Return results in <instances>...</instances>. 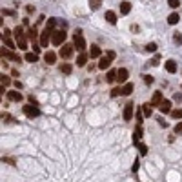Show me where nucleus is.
Returning <instances> with one entry per match:
<instances>
[{
    "label": "nucleus",
    "mask_w": 182,
    "mask_h": 182,
    "mask_svg": "<svg viewBox=\"0 0 182 182\" xmlns=\"http://www.w3.org/2000/svg\"><path fill=\"white\" fill-rule=\"evenodd\" d=\"M13 33H15V40H17L18 49H27V42H26V33H24V27H22V26H17Z\"/></svg>",
    "instance_id": "1"
},
{
    "label": "nucleus",
    "mask_w": 182,
    "mask_h": 182,
    "mask_svg": "<svg viewBox=\"0 0 182 182\" xmlns=\"http://www.w3.org/2000/svg\"><path fill=\"white\" fill-rule=\"evenodd\" d=\"M73 40H75V44H73V46H75L80 53H84V49H86V40H84V37H82V29H77V31H75Z\"/></svg>",
    "instance_id": "2"
},
{
    "label": "nucleus",
    "mask_w": 182,
    "mask_h": 182,
    "mask_svg": "<svg viewBox=\"0 0 182 182\" xmlns=\"http://www.w3.org/2000/svg\"><path fill=\"white\" fill-rule=\"evenodd\" d=\"M66 40V31L64 29H55L53 31V35H51V44H55V46H62Z\"/></svg>",
    "instance_id": "3"
},
{
    "label": "nucleus",
    "mask_w": 182,
    "mask_h": 182,
    "mask_svg": "<svg viewBox=\"0 0 182 182\" xmlns=\"http://www.w3.org/2000/svg\"><path fill=\"white\" fill-rule=\"evenodd\" d=\"M53 31L55 29H51V27H44V31L40 33V46L42 47H47V44L51 42V35H53Z\"/></svg>",
    "instance_id": "4"
},
{
    "label": "nucleus",
    "mask_w": 182,
    "mask_h": 182,
    "mask_svg": "<svg viewBox=\"0 0 182 182\" xmlns=\"http://www.w3.org/2000/svg\"><path fill=\"white\" fill-rule=\"evenodd\" d=\"M24 115L29 117V119H35V117L40 115V109H38L35 104H27V106H24Z\"/></svg>",
    "instance_id": "5"
},
{
    "label": "nucleus",
    "mask_w": 182,
    "mask_h": 182,
    "mask_svg": "<svg viewBox=\"0 0 182 182\" xmlns=\"http://www.w3.org/2000/svg\"><path fill=\"white\" fill-rule=\"evenodd\" d=\"M73 49H75V46H71V44H62L59 55H60L62 59H69V57L73 55Z\"/></svg>",
    "instance_id": "6"
},
{
    "label": "nucleus",
    "mask_w": 182,
    "mask_h": 182,
    "mask_svg": "<svg viewBox=\"0 0 182 182\" xmlns=\"http://www.w3.org/2000/svg\"><path fill=\"white\" fill-rule=\"evenodd\" d=\"M133 111H135V107H133V104L131 102H127L126 106H124V113H122V117H124V120L129 122L133 119Z\"/></svg>",
    "instance_id": "7"
},
{
    "label": "nucleus",
    "mask_w": 182,
    "mask_h": 182,
    "mask_svg": "<svg viewBox=\"0 0 182 182\" xmlns=\"http://www.w3.org/2000/svg\"><path fill=\"white\" fill-rule=\"evenodd\" d=\"M9 59V60H15V62H22L20 55H17V53H13V51H7V49H4L2 47V59Z\"/></svg>",
    "instance_id": "8"
},
{
    "label": "nucleus",
    "mask_w": 182,
    "mask_h": 182,
    "mask_svg": "<svg viewBox=\"0 0 182 182\" xmlns=\"http://www.w3.org/2000/svg\"><path fill=\"white\" fill-rule=\"evenodd\" d=\"M127 77H129L127 69H124V67L117 69V80L120 82V84H126V82H127Z\"/></svg>",
    "instance_id": "9"
},
{
    "label": "nucleus",
    "mask_w": 182,
    "mask_h": 182,
    "mask_svg": "<svg viewBox=\"0 0 182 182\" xmlns=\"http://www.w3.org/2000/svg\"><path fill=\"white\" fill-rule=\"evenodd\" d=\"M111 62H113V59H109L107 55H104V57H100V60H99V67L100 69H107L111 66Z\"/></svg>",
    "instance_id": "10"
},
{
    "label": "nucleus",
    "mask_w": 182,
    "mask_h": 182,
    "mask_svg": "<svg viewBox=\"0 0 182 182\" xmlns=\"http://www.w3.org/2000/svg\"><path fill=\"white\" fill-rule=\"evenodd\" d=\"M27 38L33 42V44L37 42V38H38V31H37V26H33V27H29V29H27Z\"/></svg>",
    "instance_id": "11"
},
{
    "label": "nucleus",
    "mask_w": 182,
    "mask_h": 182,
    "mask_svg": "<svg viewBox=\"0 0 182 182\" xmlns=\"http://www.w3.org/2000/svg\"><path fill=\"white\" fill-rule=\"evenodd\" d=\"M7 99L11 102H20L22 100V93L17 89V91H7Z\"/></svg>",
    "instance_id": "12"
},
{
    "label": "nucleus",
    "mask_w": 182,
    "mask_h": 182,
    "mask_svg": "<svg viewBox=\"0 0 182 182\" xmlns=\"http://www.w3.org/2000/svg\"><path fill=\"white\" fill-rule=\"evenodd\" d=\"M44 60L47 62L49 66H53V64L57 62V53H53V51H47V53L44 55Z\"/></svg>",
    "instance_id": "13"
},
{
    "label": "nucleus",
    "mask_w": 182,
    "mask_h": 182,
    "mask_svg": "<svg viewBox=\"0 0 182 182\" xmlns=\"http://www.w3.org/2000/svg\"><path fill=\"white\" fill-rule=\"evenodd\" d=\"M162 100H164V99H162V93L160 91H155V95H153V99H151L149 104H151V106H160Z\"/></svg>",
    "instance_id": "14"
},
{
    "label": "nucleus",
    "mask_w": 182,
    "mask_h": 182,
    "mask_svg": "<svg viewBox=\"0 0 182 182\" xmlns=\"http://www.w3.org/2000/svg\"><path fill=\"white\" fill-rule=\"evenodd\" d=\"M160 113H171V102L169 100H162V104L159 106Z\"/></svg>",
    "instance_id": "15"
},
{
    "label": "nucleus",
    "mask_w": 182,
    "mask_h": 182,
    "mask_svg": "<svg viewBox=\"0 0 182 182\" xmlns=\"http://www.w3.org/2000/svg\"><path fill=\"white\" fill-rule=\"evenodd\" d=\"M166 71H168V73H177V62L166 60Z\"/></svg>",
    "instance_id": "16"
},
{
    "label": "nucleus",
    "mask_w": 182,
    "mask_h": 182,
    "mask_svg": "<svg viewBox=\"0 0 182 182\" xmlns=\"http://www.w3.org/2000/svg\"><path fill=\"white\" fill-rule=\"evenodd\" d=\"M140 139H142V126H137V129L133 131V142H135V144H139Z\"/></svg>",
    "instance_id": "17"
},
{
    "label": "nucleus",
    "mask_w": 182,
    "mask_h": 182,
    "mask_svg": "<svg viewBox=\"0 0 182 182\" xmlns=\"http://www.w3.org/2000/svg\"><path fill=\"white\" fill-rule=\"evenodd\" d=\"M104 18L109 22V24H117V15H115V11H106V17H104Z\"/></svg>",
    "instance_id": "18"
},
{
    "label": "nucleus",
    "mask_w": 182,
    "mask_h": 182,
    "mask_svg": "<svg viewBox=\"0 0 182 182\" xmlns=\"http://www.w3.org/2000/svg\"><path fill=\"white\" fill-rule=\"evenodd\" d=\"M89 57H91V59H99V57H100V47H99V46H91Z\"/></svg>",
    "instance_id": "19"
},
{
    "label": "nucleus",
    "mask_w": 182,
    "mask_h": 182,
    "mask_svg": "<svg viewBox=\"0 0 182 182\" xmlns=\"http://www.w3.org/2000/svg\"><path fill=\"white\" fill-rule=\"evenodd\" d=\"M142 113H144V117H151V113H153V109H151V104L148 102V104H142Z\"/></svg>",
    "instance_id": "20"
},
{
    "label": "nucleus",
    "mask_w": 182,
    "mask_h": 182,
    "mask_svg": "<svg viewBox=\"0 0 182 182\" xmlns=\"http://www.w3.org/2000/svg\"><path fill=\"white\" fill-rule=\"evenodd\" d=\"M131 91H133V84L131 82H126L122 86V95H131Z\"/></svg>",
    "instance_id": "21"
},
{
    "label": "nucleus",
    "mask_w": 182,
    "mask_h": 182,
    "mask_svg": "<svg viewBox=\"0 0 182 182\" xmlns=\"http://www.w3.org/2000/svg\"><path fill=\"white\" fill-rule=\"evenodd\" d=\"M180 20V17H179V13H171L169 17H168V24H171V26H175V24H179Z\"/></svg>",
    "instance_id": "22"
},
{
    "label": "nucleus",
    "mask_w": 182,
    "mask_h": 182,
    "mask_svg": "<svg viewBox=\"0 0 182 182\" xmlns=\"http://www.w3.org/2000/svg\"><path fill=\"white\" fill-rule=\"evenodd\" d=\"M129 11H131V4H129V2H122L120 4V13L122 15H127Z\"/></svg>",
    "instance_id": "23"
},
{
    "label": "nucleus",
    "mask_w": 182,
    "mask_h": 182,
    "mask_svg": "<svg viewBox=\"0 0 182 182\" xmlns=\"http://www.w3.org/2000/svg\"><path fill=\"white\" fill-rule=\"evenodd\" d=\"M86 62H87V55H86V53H80V57L77 59V66H79V67H84Z\"/></svg>",
    "instance_id": "24"
},
{
    "label": "nucleus",
    "mask_w": 182,
    "mask_h": 182,
    "mask_svg": "<svg viewBox=\"0 0 182 182\" xmlns=\"http://www.w3.org/2000/svg\"><path fill=\"white\" fill-rule=\"evenodd\" d=\"M117 80V71H107V77H106V82H109V84H113V82Z\"/></svg>",
    "instance_id": "25"
},
{
    "label": "nucleus",
    "mask_w": 182,
    "mask_h": 182,
    "mask_svg": "<svg viewBox=\"0 0 182 182\" xmlns=\"http://www.w3.org/2000/svg\"><path fill=\"white\" fill-rule=\"evenodd\" d=\"M60 71H62V73H66V75H69V73L73 71V66L66 62V64H62V66H60Z\"/></svg>",
    "instance_id": "26"
},
{
    "label": "nucleus",
    "mask_w": 182,
    "mask_h": 182,
    "mask_svg": "<svg viewBox=\"0 0 182 182\" xmlns=\"http://www.w3.org/2000/svg\"><path fill=\"white\" fill-rule=\"evenodd\" d=\"M27 62H37L38 60V55L37 53H26V57H24Z\"/></svg>",
    "instance_id": "27"
},
{
    "label": "nucleus",
    "mask_w": 182,
    "mask_h": 182,
    "mask_svg": "<svg viewBox=\"0 0 182 182\" xmlns=\"http://www.w3.org/2000/svg\"><path fill=\"white\" fill-rule=\"evenodd\" d=\"M100 4H102V0H89V7L95 11V9H99L100 7Z\"/></svg>",
    "instance_id": "28"
},
{
    "label": "nucleus",
    "mask_w": 182,
    "mask_h": 182,
    "mask_svg": "<svg viewBox=\"0 0 182 182\" xmlns=\"http://www.w3.org/2000/svg\"><path fill=\"white\" fill-rule=\"evenodd\" d=\"M146 51H148V53H155V51H157V44H155V42H149V44L146 46Z\"/></svg>",
    "instance_id": "29"
},
{
    "label": "nucleus",
    "mask_w": 182,
    "mask_h": 182,
    "mask_svg": "<svg viewBox=\"0 0 182 182\" xmlns=\"http://www.w3.org/2000/svg\"><path fill=\"white\" fill-rule=\"evenodd\" d=\"M171 117L173 119H182V109H171Z\"/></svg>",
    "instance_id": "30"
},
{
    "label": "nucleus",
    "mask_w": 182,
    "mask_h": 182,
    "mask_svg": "<svg viewBox=\"0 0 182 182\" xmlns=\"http://www.w3.org/2000/svg\"><path fill=\"white\" fill-rule=\"evenodd\" d=\"M139 151H140V155H146V153H148V146L142 144V142H139Z\"/></svg>",
    "instance_id": "31"
},
{
    "label": "nucleus",
    "mask_w": 182,
    "mask_h": 182,
    "mask_svg": "<svg viewBox=\"0 0 182 182\" xmlns=\"http://www.w3.org/2000/svg\"><path fill=\"white\" fill-rule=\"evenodd\" d=\"M119 95H122V87H113L111 89V97H119Z\"/></svg>",
    "instance_id": "32"
},
{
    "label": "nucleus",
    "mask_w": 182,
    "mask_h": 182,
    "mask_svg": "<svg viewBox=\"0 0 182 182\" xmlns=\"http://www.w3.org/2000/svg\"><path fill=\"white\" fill-rule=\"evenodd\" d=\"M168 4H169V7H173V9H177V7L180 6V2H179V0H168Z\"/></svg>",
    "instance_id": "33"
},
{
    "label": "nucleus",
    "mask_w": 182,
    "mask_h": 182,
    "mask_svg": "<svg viewBox=\"0 0 182 182\" xmlns=\"http://www.w3.org/2000/svg\"><path fill=\"white\" fill-rule=\"evenodd\" d=\"M55 24H57V18H49L46 26H47V27H51V29H55Z\"/></svg>",
    "instance_id": "34"
},
{
    "label": "nucleus",
    "mask_w": 182,
    "mask_h": 182,
    "mask_svg": "<svg viewBox=\"0 0 182 182\" xmlns=\"http://www.w3.org/2000/svg\"><path fill=\"white\" fill-rule=\"evenodd\" d=\"M9 84H11V79H9V77H4V75H2V86L6 87V86H9Z\"/></svg>",
    "instance_id": "35"
},
{
    "label": "nucleus",
    "mask_w": 182,
    "mask_h": 182,
    "mask_svg": "<svg viewBox=\"0 0 182 182\" xmlns=\"http://www.w3.org/2000/svg\"><path fill=\"white\" fill-rule=\"evenodd\" d=\"M173 40L177 42V44H182V35L180 33H175V35H173Z\"/></svg>",
    "instance_id": "36"
},
{
    "label": "nucleus",
    "mask_w": 182,
    "mask_h": 182,
    "mask_svg": "<svg viewBox=\"0 0 182 182\" xmlns=\"http://www.w3.org/2000/svg\"><path fill=\"white\" fill-rule=\"evenodd\" d=\"M6 46H7V47H11V49H15V42L11 40V38H6Z\"/></svg>",
    "instance_id": "37"
},
{
    "label": "nucleus",
    "mask_w": 182,
    "mask_h": 182,
    "mask_svg": "<svg viewBox=\"0 0 182 182\" xmlns=\"http://www.w3.org/2000/svg\"><path fill=\"white\" fill-rule=\"evenodd\" d=\"M2 15H9V17H13V15H15V11H13V9H4V11H2Z\"/></svg>",
    "instance_id": "38"
},
{
    "label": "nucleus",
    "mask_w": 182,
    "mask_h": 182,
    "mask_svg": "<svg viewBox=\"0 0 182 182\" xmlns=\"http://www.w3.org/2000/svg\"><path fill=\"white\" fill-rule=\"evenodd\" d=\"M175 133H177V135H182V124H177V126H175Z\"/></svg>",
    "instance_id": "39"
},
{
    "label": "nucleus",
    "mask_w": 182,
    "mask_h": 182,
    "mask_svg": "<svg viewBox=\"0 0 182 182\" xmlns=\"http://www.w3.org/2000/svg\"><path fill=\"white\" fill-rule=\"evenodd\" d=\"M144 82H146V84H151V82H153V77H149V75H144Z\"/></svg>",
    "instance_id": "40"
},
{
    "label": "nucleus",
    "mask_w": 182,
    "mask_h": 182,
    "mask_svg": "<svg viewBox=\"0 0 182 182\" xmlns=\"http://www.w3.org/2000/svg\"><path fill=\"white\" fill-rule=\"evenodd\" d=\"M2 33H4V38H9V35H11V31H9L7 27H4V31H2Z\"/></svg>",
    "instance_id": "41"
},
{
    "label": "nucleus",
    "mask_w": 182,
    "mask_h": 182,
    "mask_svg": "<svg viewBox=\"0 0 182 182\" xmlns=\"http://www.w3.org/2000/svg\"><path fill=\"white\" fill-rule=\"evenodd\" d=\"M2 162H9L11 166H15V160L13 159H7V157H2Z\"/></svg>",
    "instance_id": "42"
},
{
    "label": "nucleus",
    "mask_w": 182,
    "mask_h": 182,
    "mask_svg": "<svg viewBox=\"0 0 182 182\" xmlns=\"http://www.w3.org/2000/svg\"><path fill=\"white\" fill-rule=\"evenodd\" d=\"M151 64H153V66H159V64H160V57H155V59L151 60Z\"/></svg>",
    "instance_id": "43"
},
{
    "label": "nucleus",
    "mask_w": 182,
    "mask_h": 182,
    "mask_svg": "<svg viewBox=\"0 0 182 182\" xmlns=\"http://www.w3.org/2000/svg\"><path fill=\"white\" fill-rule=\"evenodd\" d=\"M131 169H133V173H137V171H139V160H135V164H133V168H131Z\"/></svg>",
    "instance_id": "44"
},
{
    "label": "nucleus",
    "mask_w": 182,
    "mask_h": 182,
    "mask_svg": "<svg viewBox=\"0 0 182 182\" xmlns=\"http://www.w3.org/2000/svg\"><path fill=\"white\" fill-rule=\"evenodd\" d=\"M26 11H27V13H33V11H35V6H26Z\"/></svg>",
    "instance_id": "45"
},
{
    "label": "nucleus",
    "mask_w": 182,
    "mask_h": 182,
    "mask_svg": "<svg viewBox=\"0 0 182 182\" xmlns=\"http://www.w3.org/2000/svg\"><path fill=\"white\" fill-rule=\"evenodd\" d=\"M106 55H107V57H109V59H113V60H115V57H117V55H115V51H107V53H106Z\"/></svg>",
    "instance_id": "46"
},
{
    "label": "nucleus",
    "mask_w": 182,
    "mask_h": 182,
    "mask_svg": "<svg viewBox=\"0 0 182 182\" xmlns=\"http://www.w3.org/2000/svg\"><path fill=\"white\" fill-rule=\"evenodd\" d=\"M159 124H160L162 127H168V122L164 120V119H159Z\"/></svg>",
    "instance_id": "47"
},
{
    "label": "nucleus",
    "mask_w": 182,
    "mask_h": 182,
    "mask_svg": "<svg viewBox=\"0 0 182 182\" xmlns=\"http://www.w3.org/2000/svg\"><path fill=\"white\" fill-rule=\"evenodd\" d=\"M173 99H175L177 102H180L182 100V95H180V93H175V97H173Z\"/></svg>",
    "instance_id": "48"
},
{
    "label": "nucleus",
    "mask_w": 182,
    "mask_h": 182,
    "mask_svg": "<svg viewBox=\"0 0 182 182\" xmlns=\"http://www.w3.org/2000/svg\"><path fill=\"white\" fill-rule=\"evenodd\" d=\"M137 122H139V126L142 124V113H137Z\"/></svg>",
    "instance_id": "49"
},
{
    "label": "nucleus",
    "mask_w": 182,
    "mask_h": 182,
    "mask_svg": "<svg viewBox=\"0 0 182 182\" xmlns=\"http://www.w3.org/2000/svg\"><path fill=\"white\" fill-rule=\"evenodd\" d=\"M15 87H17V89H22V84H20L18 80H17V82H15Z\"/></svg>",
    "instance_id": "50"
}]
</instances>
